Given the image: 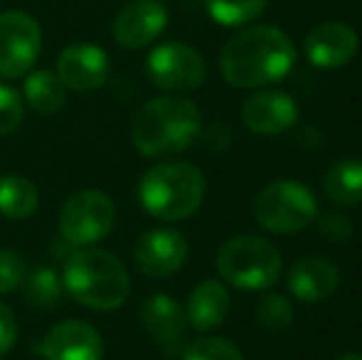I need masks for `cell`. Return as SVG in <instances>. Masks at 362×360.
Listing matches in <instances>:
<instances>
[{
  "instance_id": "obj_1",
  "label": "cell",
  "mask_w": 362,
  "mask_h": 360,
  "mask_svg": "<svg viewBox=\"0 0 362 360\" xmlns=\"http://www.w3.org/2000/svg\"><path fill=\"white\" fill-rule=\"evenodd\" d=\"M296 47L284 30L274 25H252L227 40L219 54L224 82L237 89H259L281 82L293 69Z\"/></svg>"
},
{
  "instance_id": "obj_2",
  "label": "cell",
  "mask_w": 362,
  "mask_h": 360,
  "mask_svg": "<svg viewBox=\"0 0 362 360\" xmlns=\"http://www.w3.org/2000/svg\"><path fill=\"white\" fill-rule=\"evenodd\" d=\"M200 134V109L185 96H158L146 101L131 124V141L148 158L180 153Z\"/></svg>"
},
{
  "instance_id": "obj_3",
  "label": "cell",
  "mask_w": 362,
  "mask_h": 360,
  "mask_svg": "<svg viewBox=\"0 0 362 360\" xmlns=\"http://www.w3.org/2000/svg\"><path fill=\"white\" fill-rule=\"evenodd\" d=\"M64 291L91 311H116L131 294V277L116 255L81 247L64 265Z\"/></svg>"
},
{
  "instance_id": "obj_4",
  "label": "cell",
  "mask_w": 362,
  "mask_h": 360,
  "mask_svg": "<svg viewBox=\"0 0 362 360\" xmlns=\"http://www.w3.org/2000/svg\"><path fill=\"white\" fill-rule=\"evenodd\" d=\"M207 182L197 166L168 161L146 170L139 182L141 207L160 222H177L195 215L205 200Z\"/></svg>"
},
{
  "instance_id": "obj_5",
  "label": "cell",
  "mask_w": 362,
  "mask_h": 360,
  "mask_svg": "<svg viewBox=\"0 0 362 360\" xmlns=\"http://www.w3.org/2000/svg\"><path fill=\"white\" fill-rule=\"evenodd\" d=\"M281 252L262 235L229 237L217 252L219 277L244 291L272 289L281 277Z\"/></svg>"
},
{
  "instance_id": "obj_6",
  "label": "cell",
  "mask_w": 362,
  "mask_h": 360,
  "mask_svg": "<svg viewBox=\"0 0 362 360\" xmlns=\"http://www.w3.org/2000/svg\"><path fill=\"white\" fill-rule=\"evenodd\" d=\"M318 217V200L300 180H274L254 197V220L272 235H296Z\"/></svg>"
},
{
  "instance_id": "obj_7",
  "label": "cell",
  "mask_w": 362,
  "mask_h": 360,
  "mask_svg": "<svg viewBox=\"0 0 362 360\" xmlns=\"http://www.w3.org/2000/svg\"><path fill=\"white\" fill-rule=\"evenodd\" d=\"M116 222V205L101 190H79L59 210V235L72 247L101 242Z\"/></svg>"
},
{
  "instance_id": "obj_8",
  "label": "cell",
  "mask_w": 362,
  "mask_h": 360,
  "mask_svg": "<svg viewBox=\"0 0 362 360\" xmlns=\"http://www.w3.org/2000/svg\"><path fill=\"white\" fill-rule=\"evenodd\" d=\"M146 74L153 87L173 94L195 91L207 77L205 59L185 42H163L148 54Z\"/></svg>"
},
{
  "instance_id": "obj_9",
  "label": "cell",
  "mask_w": 362,
  "mask_h": 360,
  "mask_svg": "<svg viewBox=\"0 0 362 360\" xmlns=\"http://www.w3.org/2000/svg\"><path fill=\"white\" fill-rule=\"evenodd\" d=\"M42 52V30L23 10L0 13V77L18 79L35 67Z\"/></svg>"
},
{
  "instance_id": "obj_10",
  "label": "cell",
  "mask_w": 362,
  "mask_h": 360,
  "mask_svg": "<svg viewBox=\"0 0 362 360\" xmlns=\"http://www.w3.org/2000/svg\"><path fill=\"white\" fill-rule=\"evenodd\" d=\"M187 240L182 232L170 227H156L139 237L134 247L136 269L151 279H165L182 269L187 262Z\"/></svg>"
},
{
  "instance_id": "obj_11",
  "label": "cell",
  "mask_w": 362,
  "mask_h": 360,
  "mask_svg": "<svg viewBox=\"0 0 362 360\" xmlns=\"http://www.w3.org/2000/svg\"><path fill=\"white\" fill-rule=\"evenodd\" d=\"M139 318L141 326L146 328V333L158 343V348L165 356L175 358L185 351L187 316L185 308L170 294H153V296H148L139 311Z\"/></svg>"
},
{
  "instance_id": "obj_12",
  "label": "cell",
  "mask_w": 362,
  "mask_h": 360,
  "mask_svg": "<svg viewBox=\"0 0 362 360\" xmlns=\"http://www.w3.org/2000/svg\"><path fill=\"white\" fill-rule=\"evenodd\" d=\"M298 121V104L286 91L264 89L252 94L242 104V124L252 134L281 136Z\"/></svg>"
},
{
  "instance_id": "obj_13",
  "label": "cell",
  "mask_w": 362,
  "mask_h": 360,
  "mask_svg": "<svg viewBox=\"0 0 362 360\" xmlns=\"http://www.w3.org/2000/svg\"><path fill=\"white\" fill-rule=\"evenodd\" d=\"M360 40L350 25L328 20L320 23L305 35L303 52L308 62L318 69H340L358 54Z\"/></svg>"
},
{
  "instance_id": "obj_14",
  "label": "cell",
  "mask_w": 362,
  "mask_h": 360,
  "mask_svg": "<svg viewBox=\"0 0 362 360\" xmlns=\"http://www.w3.org/2000/svg\"><path fill=\"white\" fill-rule=\"evenodd\" d=\"M59 82L72 91H94L109 79V54L91 42H74L57 57Z\"/></svg>"
},
{
  "instance_id": "obj_15",
  "label": "cell",
  "mask_w": 362,
  "mask_h": 360,
  "mask_svg": "<svg viewBox=\"0 0 362 360\" xmlns=\"http://www.w3.org/2000/svg\"><path fill=\"white\" fill-rule=\"evenodd\" d=\"M168 28V10L160 0H136L116 15L111 25L114 40L126 50H141L156 42Z\"/></svg>"
},
{
  "instance_id": "obj_16",
  "label": "cell",
  "mask_w": 362,
  "mask_h": 360,
  "mask_svg": "<svg viewBox=\"0 0 362 360\" xmlns=\"http://www.w3.org/2000/svg\"><path fill=\"white\" fill-rule=\"evenodd\" d=\"M40 351L45 360H101L104 338L91 323L69 318L49 328Z\"/></svg>"
},
{
  "instance_id": "obj_17",
  "label": "cell",
  "mask_w": 362,
  "mask_h": 360,
  "mask_svg": "<svg viewBox=\"0 0 362 360\" xmlns=\"http://www.w3.org/2000/svg\"><path fill=\"white\" fill-rule=\"evenodd\" d=\"M291 296L300 303H320L333 296L340 286V269L333 260L320 255L300 257L291 265L286 274Z\"/></svg>"
},
{
  "instance_id": "obj_18",
  "label": "cell",
  "mask_w": 362,
  "mask_h": 360,
  "mask_svg": "<svg viewBox=\"0 0 362 360\" xmlns=\"http://www.w3.org/2000/svg\"><path fill=\"white\" fill-rule=\"evenodd\" d=\"M229 291L217 279H205L190 291L185 303L187 326H192L200 333H210L222 326L229 316Z\"/></svg>"
},
{
  "instance_id": "obj_19",
  "label": "cell",
  "mask_w": 362,
  "mask_h": 360,
  "mask_svg": "<svg viewBox=\"0 0 362 360\" xmlns=\"http://www.w3.org/2000/svg\"><path fill=\"white\" fill-rule=\"evenodd\" d=\"M323 192L333 205L355 207L362 202V158H338L323 175Z\"/></svg>"
},
{
  "instance_id": "obj_20",
  "label": "cell",
  "mask_w": 362,
  "mask_h": 360,
  "mask_svg": "<svg viewBox=\"0 0 362 360\" xmlns=\"http://www.w3.org/2000/svg\"><path fill=\"white\" fill-rule=\"evenodd\" d=\"M23 96L25 104L33 106L37 114H57L67 101V87L49 69H35L25 77Z\"/></svg>"
},
{
  "instance_id": "obj_21",
  "label": "cell",
  "mask_w": 362,
  "mask_h": 360,
  "mask_svg": "<svg viewBox=\"0 0 362 360\" xmlns=\"http://www.w3.org/2000/svg\"><path fill=\"white\" fill-rule=\"evenodd\" d=\"M40 205V190L30 178L3 175L0 178V215L8 220H25Z\"/></svg>"
},
{
  "instance_id": "obj_22",
  "label": "cell",
  "mask_w": 362,
  "mask_h": 360,
  "mask_svg": "<svg viewBox=\"0 0 362 360\" xmlns=\"http://www.w3.org/2000/svg\"><path fill=\"white\" fill-rule=\"evenodd\" d=\"M210 18L224 28H242L267 10V0H205Z\"/></svg>"
},
{
  "instance_id": "obj_23",
  "label": "cell",
  "mask_w": 362,
  "mask_h": 360,
  "mask_svg": "<svg viewBox=\"0 0 362 360\" xmlns=\"http://www.w3.org/2000/svg\"><path fill=\"white\" fill-rule=\"evenodd\" d=\"M254 321L267 333H286L293 326V306L284 294H264L254 308Z\"/></svg>"
},
{
  "instance_id": "obj_24",
  "label": "cell",
  "mask_w": 362,
  "mask_h": 360,
  "mask_svg": "<svg viewBox=\"0 0 362 360\" xmlns=\"http://www.w3.org/2000/svg\"><path fill=\"white\" fill-rule=\"evenodd\" d=\"M62 289H64V284L57 272L49 269V267H40V269H35L30 274L28 281H25V296H28V301L33 303L35 308L49 311V308L57 306L59 296H62Z\"/></svg>"
},
{
  "instance_id": "obj_25",
  "label": "cell",
  "mask_w": 362,
  "mask_h": 360,
  "mask_svg": "<svg viewBox=\"0 0 362 360\" xmlns=\"http://www.w3.org/2000/svg\"><path fill=\"white\" fill-rule=\"evenodd\" d=\"M182 360H244V356L227 338L205 336L187 343L182 351Z\"/></svg>"
},
{
  "instance_id": "obj_26",
  "label": "cell",
  "mask_w": 362,
  "mask_h": 360,
  "mask_svg": "<svg viewBox=\"0 0 362 360\" xmlns=\"http://www.w3.org/2000/svg\"><path fill=\"white\" fill-rule=\"evenodd\" d=\"M25 99L18 89L0 84V136H8L23 124Z\"/></svg>"
},
{
  "instance_id": "obj_27",
  "label": "cell",
  "mask_w": 362,
  "mask_h": 360,
  "mask_svg": "<svg viewBox=\"0 0 362 360\" xmlns=\"http://www.w3.org/2000/svg\"><path fill=\"white\" fill-rule=\"evenodd\" d=\"M28 265L15 250H0V294H10L25 281Z\"/></svg>"
},
{
  "instance_id": "obj_28",
  "label": "cell",
  "mask_w": 362,
  "mask_h": 360,
  "mask_svg": "<svg viewBox=\"0 0 362 360\" xmlns=\"http://www.w3.org/2000/svg\"><path fill=\"white\" fill-rule=\"evenodd\" d=\"M318 232L323 240L343 245V242H348L353 237V222L345 215H340V212H325L318 220Z\"/></svg>"
},
{
  "instance_id": "obj_29",
  "label": "cell",
  "mask_w": 362,
  "mask_h": 360,
  "mask_svg": "<svg viewBox=\"0 0 362 360\" xmlns=\"http://www.w3.org/2000/svg\"><path fill=\"white\" fill-rule=\"evenodd\" d=\"M18 341V318L0 301V358H5Z\"/></svg>"
},
{
  "instance_id": "obj_30",
  "label": "cell",
  "mask_w": 362,
  "mask_h": 360,
  "mask_svg": "<svg viewBox=\"0 0 362 360\" xmlns=\"http://www.w3.org/2000/svg\"><path fill=\"white\" fill-rule=\"evenodd\" d=\"M205 141H207V149L222 151V149H227V146H229L232 134H229V129L224 124H212L210 131L205 134Z\"/></svg>"
},
{
  "instance_id": "obj_31",
  "label": "cell",
  "mask_w": 362,
  "mask_h": 360,
  "mask_svg": "<svg viewBox=\"0 0 362 360\" xmlns=\"http://www.w3.org/2000/svg\"><path fill=\"white\" fill-rule=\"evenodd\" d=\"M338 360H362L360 353H345V356H340Z\"/></svg>"
}]
</instances>
